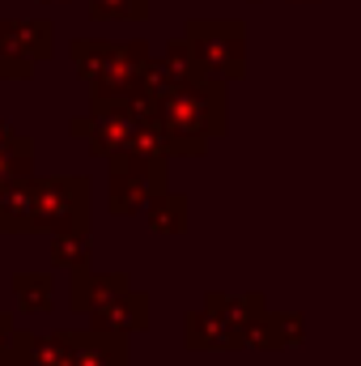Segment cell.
Instances as JSON below:
<instances>
[{
  "mask_svg": "<svg viewBox=\"0 0 361 366\" xmlns=\"http://www.w3.org/2000/svg\"><path fill=\"white\" fill-rule=\"evenodd\" d=\"M145 124H153L166 158H200L230 128V98L213 77L171 81L145 98Z\"/></svg>",
  "mask_w": 361,
  "mask_h": 366,
  "instance_id": "obj_1",
  "label": "cell"
},
{
  "mask_svg": "<svg viewBox=\"0 0 361 366\" xmlns=\"http://www.w3.org/2000/svg\"><path fill=\"white\" fill-rule=\"evenodd\" d=\"M183 43L200 73L221 86L247 73V26L238 17H191L183 26Z\"/></svg>",
  "mask_w": 361,
  "mask_h": 366,
  "instance_id": "obj_2",
  "label": "cell"
},
{
  "mask_svg": "<svg viewBox=\"0 0 361 366\" xmlns=\"http://www.w3.org/2000/svg\"><path fill=\"white\" fill-rule=\"evenodd\" d=\"M30 187H34V230H47V234L90 230V179L86 175L30 179Z\"/></svg>",
  "mask_w": 361,
  "mask_h": 366,
  "instance_id": "obj_3",
  "label": "cell"
},
{
  "mask_svg": "<svg viewBox=\"0 0 361 366\" xmlns=\"http://www.w3.org/2000/svg\"><path fill=\"white\" fill-rule=\"evenodd\" d=\"M166 162L171 158H115L111 162V213L132 217L141 213L158 192H166Z\"/></svg>",
  "mask_w": 361,
  "mask_h": 366,
  "instance_id": "obj_4",
  "label": "cell"
},
{
  "mask_svg": "<svg viewBox=\"0 0 361 366\" xmlns=\"http://www.w3.org/2000/svg\"><path fill=\"white\" fill-rule=\"evenodd\" d=\"M141 124H145V119L132 115L128 107H90V115H77L68 128H73V137L90 141V149L98 158L115 162V158L128 154V145L136 141Z\"/></svg>",
  "mask_w": 361,
  "mask_h": 366,
  "instance_id": "obj_5",
  "label": "cell"
},
{
  "mask_svg": "<svg viewBox=\"0 0 361 366\" xmlns=\"http://www.w3.org/2000/svg\"><path fill=\"white\" fill-rule=\"evenodd\" d=\"M56 51V26L47 17H0V56H17V60H47Z\"/></svg>",
  "mask_w": 361,
  "mask_h": 366,
  "instance_id": "obj_6",
  "label": "cell"
},
{
  "mask_svg": "<svg viewBox=\"0 0 361 366\" xmlns=\"http://www.w3.org/2000/svg\"><path fill=\"white\" fill-rule=\"evenodd\" d=\"M128 290H132L128 273H93V269H77V273H73V311L98 315L102 307H111V302L123 298Z\"/></svg>",
  "mask_w": 361,
  "mask_h": 366,
  "instance_id": "obj_7",
  "label": "cell"
},
{
  "mask_svg": "<svg viewBox=\"0 0 361 366\" xmlns=\"http://www.w3.org/2000/svg\"><path fill=\"white\" fill-rule=\"evenodd\" d=\"M68 366H128V337L68 332Z\"/></svg>",
  "mask_w": 361,
  "mask_h": 366,
  "instance_id": "obj_8",
  "label": "cell"
},
{
  "mask_svg": "<svg viewBox=\"0 0 361 366\" xmlns=\"http://www.w3.org/2000/svg\"><path fill=\"white\" fill-rule=\"evenodd\" d=\"M93 328L98 332H115V337H128V332H136V328H145L149 324V298L145 294H136V290H128L123 298H115L111 307H102L98 315H90Z\"/></svg>",
  "mask_w": 361,
  "mask_h": 366,
  "instance_id": "obj_9",
  "label": "cell"
},
{
  "mask_svg": "<svg viewBox=\"0 0 361 366\" xmlns=\"http://www.w3.org/2000/svg\"><path fill=\"white\" fill-rule=\"evenodd\" d=\"M187 345H195V350H238V345H247V332L208 315V311H195V315H187Z\"/></svg>",
  "mask_w": 361,
  "mask_h": 366,
  "instance_id": "obj_10",
  "label": "cell"
},
{
  "mask_svg": "<svg viewBox=\"0 0 361 366\" xmlns=\"http://www.w3.org/2000/svg\"><path fill=\"white\" fill-rule=\"evenodd\" d=\"M0 230L4 234H30L34 230V187H30V179L0 187Z\"/></svg>",
  "mask_w": 361,
  "mask_h": 366,
  "instance_id": "obj_11",
  "label": "cell"
},
{
  "mask_svg": "<svg viewBox=\"0 0 361 366\" xmlns=\"http://www.w3.org/2000/svg\"><path fill=\"white\" fill-rule=\"evenodd\" d=\"M145 222L158 234H183V226H187V200H183L179 192H158L145 204Z\"/></svg>",
  "mask_w": 361,
  "mask_h": 366,
  "instance_id": "obj_12",
  "label": "cell"
},
{
  "mask_svg": "<svg viewBox=\"0 0 361 366\" xmlns=\"http://www.w3.org/2000/svg\"><path fill=\"white\" fill-rule=\"evenodd\" d=\"M51 264L60 269H93V239L90 230H77V234H51Z\"/></svg>",
  "mask_w": 361,
  "mask_h": 366,
  "instance_id": "obj_13",
  "label": "cell"
},
{
  "mask_svg": "<svg viewBox=\"0 0 361 366\" xmlns=\"http://www.w3.org/2000/svg\"><path fill=\"white\" fill-rule=\"evenodd\" d=\"M13 294H17L21 311H47L51 307V277L47 273H17L13 277Z\"/></svg>",
  "mask_w": 361,
  "mask_h": 366,
  "instance_id": "obj_14",
  "label": "cell"
},
{
  "mask_svg": "<svg viewBox=\"0 0 361 366\" xmlns=\"http://www.w3.org/2000/svg\"><path fill=\"white\" fill-rule=\"evenodd\" d=\"M93 21H145L149 0H90Z\"/></svg>",
  "mask_w": 361,
  "mask_h": 366,
  "instance_id": "obj_15",
  "label": "cell"
},
{
  "mask_svg": "<svg viewBox=\"0 0 361 366\" xmlns=\"http://www.w3.org/2000/svg\"><path fill=\"white\" fill-rule=\"evenodd\" d=\"M0 158L34 167V141H30V137H26L21 128H13L9 119H0Z\"/></svg>",
  "mask_w": 361,
  "mask_h": 366,
  "instance_id": "obj_16",
  "label": "cell"
},
{
  "mask_svg": "<svg viewBox=\"0 0 361 366\" xmlns=\"http://www.w3.org/2000/svg\"><path fill=\"white\" fill-rule=\"evenodd\" d=\"M30 77H34V64H30V60L0 56V81H30Z\"/></svg>",
  "mask_w": 361,
  "mask_h": 366,
  "instance_id": "obj_17",
  "label": "cell"
},
{
  "mask_svg": "<svg viewBox=\"0 0 361 366\" xmlns=\"http://www.w3.org/2000/svg\"><path fill=\"white\" fill-rule=\"evenodd\" d=\"M26 179H34V167L0 158V187H9V183H26Z\"/></svg>",
  "mask_w": 361,
  "mask_h": 366,
  "instance_id": "obj_18",
  "label": "cell"
},
{
  "mask_svg": "<svg viewBox=\"0 0 361 366\" xmlns=\"http://www.w3.org/2000/svg\"><path fill=\"white\" fill-rule=\"evenodd\" d=\"M9 345H13V315H4V311H0V354H4Z\"/></svg>",
  "mask_w": 361,
  "mask_h": 366,
  "instance_id": "obj_19",
  "label": "cell"
},
{
  "mask_svg": "<svg viewBox=\"0 0 361 366\" xmlns=\"http://www.w3.org/2000/svg\"><path fill=\"white\" fill-rule=\"evenodd\" d=\"M43 4H60V0H43Z\"/></svg>",
  "mask_w": 361,
  "mask_h": 366,
  "instance_id": "obj_20",
  "label": "cell"
},
{
  "mask_svg": "<svg viewBox=\"0 0 361 366\" xmlns=\"http://www.w3.org/2000/svg\"><path fill=\"white\" fill-rule=\"evenodd\" d=\"M255 4H260V0H255Z\"/></svg>",
  "mask_w": 361,
  "mask_h": 366,
  "instance_id": "obj_21",
  "label": "cell"
}]
</instances>
